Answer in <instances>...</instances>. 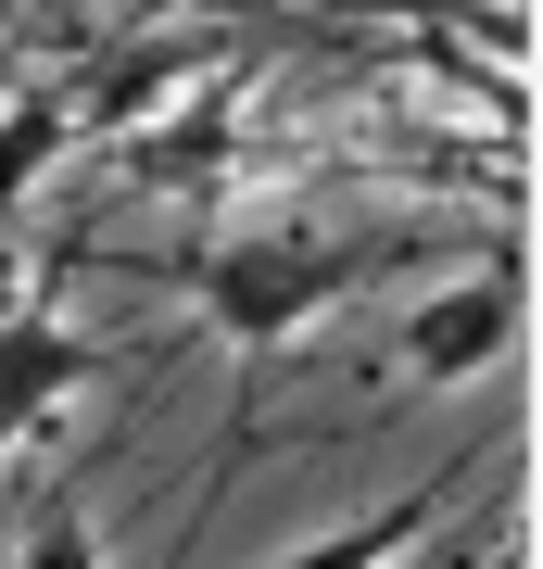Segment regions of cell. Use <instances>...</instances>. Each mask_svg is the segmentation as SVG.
<instances>
[{"mask_svg": "<svg viewBox=\"0 0 543 569\" xmlns=\"http://www.w3.org/2000/svg\"><path fill=\"white\" fill-rule=\"evenodd\" d=\"M190 89H202V39H152V51H127L114 77H101L89 102H63V114H77V140H127V127L178 114Z\"/></svg>", "mask_w": 543, "mask_h": 569, "instance_id": "4", "label": "cell"}, {"mask_svg": "<svg viewBox=\"0 0 543 569\" xmlns=\"http://www.w3.org/2000/svg\"><path fill=\"white\" fill-rule=\"evenodd\" d=\"M26 291H39V266H26V253H0V317H13Z\"/></svg>", "mask_w": 543, "mask_h": 569, "instance_id": "9", "label": "cell"}, {"mask_svg": "<svg viewBox=\"0 0 543 569\" xmlns=\"http://www.w3.org/2000/svg\"><path fill=\"white\" fill-rule=\"evenodd\" d=\"M392 266L380 228H316V216H253V228H215L190 253V305L202 329H228L241 355H279L291 329H316L342 291H366Z\"/></svg>", "mask_w": 543, "mask_h": 569, "instance_id": "1", "label": "cell"}, {"mask_svg": "<svg viewBox=\"0 0 543 569\" xmlns=\"http://www.w3.org/2000/svg\"><path fill=\"white\" fill-rule=\"evenodd\" d=\"M228 164H241V114H228V89H215V102H178L164 140H140V178H152V190H215Z\"/></svg>", "mask_w": 543, "mask_h": 569, "instance_id": "6", "label": "cell"}, {"mask_svg": "<svg viewBox=\"0 0 543 569\" xmlns=\"http://www.w3.org/2000/svg\"><path fill=\"white\" fill-rule=\"evenodd\" d=\"M63 140H77V114H63V89H13L0 102V216L26 203V190L63 164Z\"/></svg>", "mask_w": 543, "mask_h": 569, "instance_id": "7", "label": "cell"}, {"mask_svg": "<svg viewBox=\"0 0 543 569\" xmlns=\"http://www.w3.org/2000/svg\"><path fill=\"white\" fill-rule=\"evenodd\" d=\"M89 367H101V355H89L63 317H39V305H13V317H0V456L77 406V392H89Z\"/></svg>", "mask_w": 543, "mask_h": 569, "instance_id": "3", "label": "cell"}, {"mask_svg": "<svg viewBox=\"0 0 543 569\" xmlns=\"http://www.w3.org/2000/svg\"><path fill=\"white\" fill-rule=\"evenodd\" d=\"M443 519V481H418V493H392L380 519H342V531H316V545H291L279 569H404L418 557V531Z\"/></svg>", "mask_w": 543, "mask_h": 569, "instance_id": "5", "label": "cell"}, {"mask_svg": "<svg viewBox=\"0 0 543 569\" xmlns=\"http://www.w3.org/2000/svg\"><path fill=\"white\" fill-rule=\"evenodd\" d=\"M519 329H531V266H519V241H505L481 266H455V279L404 317V380L455 392V380H481V367L519 355Z\"/></svg>", "mask_w": 543, "mask_h": 569, "instance_id": "2", "label": "cell"}, {"mask_svg": "<svg viewBox=\"0 0 543 569\" xmlns=\"http://www.w3.org/2000/svg\"><path fill=\"white\" fill-rule=\"evenodd\" d=\"M13 569H114V557H101V531H89L77 507H51V519H26V545H13Z\"/></svg>", "mask_w": 543, "mask_h": 569, "instance_id": "8", "label": "cell"}]
</instances>
